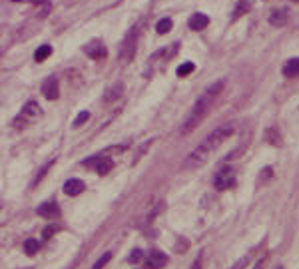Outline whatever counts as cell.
<instances>
[{
	"label": "cell",
	"instance_id": "3957f363",
	"mask_svg": "<svg viewBox=\"0 0 299 269\" xmlns=\"http://www.w3.org/2000/svg\"><path fill=\"white\" fill-rule=\"evenodd\" d=\"M214 186H216V190H220V192L234 188V186H236V172H234L230 166H228V168H222V170L216 174V178H214Z\"/></svg>",
	"mask_w": 299,
	"mask_h": 269
},
{
	"label": "cell",
	"instance_id": "7402d4cb",
	"mask_svg": "<svg viewBox=\"0 0 299 269\" xmlns=\"http://www.w3.org/2000/svg\"><path fill=\"white\" fill-rule=\"evenodd\" d=\"M88 118H90V112H80L78 118L74 120V128H80L84 122H88Z\"/></svg>",
	"mask_w": 299,
	"mask_h": 269
},
{
	"label": "cell",
	"instance_id": "6da1fadb",
	"mask_svg": "<svg viewBox=\"0 0 299 269\" xmlns=\"http://www.w3.org/2000/svg\"><path fill=\"white\" fill-rule=\"evenodd\" d=\"M234 130H236L234 124H224V126L216 128L212 134L208 136V138L186 158L184 168H186V170H198V168H202V166L212 158V154H214L230 136L234 134Z\"/></svg>",
	"mask_w": 299,
	"mask_h": 269
},
{
	"label": "cell",
	"instance_id": "5bb4252c",
	"mask_svg": "<svg viewBox=\"0 0 299 269\" xmlns=\"http://www.w3.org/2000/svg\"><path fill=\"white\" fill-rule=\"evenodd\" d=\"M50 54H52V46H48V44H42V46H40V48L34 52V60H36V62H44V60H46Z\"/></svg>",
	"mask_w": 299,
	"mask_h": 269
},
{
	"label": "cell",
	"instance_id": "30bf717a",
	"mask_svg": "<svg viewBox=\"0 0 299 269\" xmlns=\"http://www.w3.org/2000/svg\"><path fill=\"white\" fill-rule=\"evenodd\" d=\"M84 182L82 180H68L66 184H64V194L66 196H80L82 192H84Z\"/></svg>",
	"mask_w": 299,
	"mask_h": 269
},
{
	"label": "cell",
	"instance_id": "4316f807",
	"mask_svg": "<svg viewBox=\"0 0 299 269\" xmlns=\"http://www.w3.org/2000/svg\"><path fill=\"white\" fill-rule=\"evenodd\" d=\"M192 269H202V256L198 258V262L194 264V268H192Z\"/></svg>",
	"mask_w": 299,
	"mask_h": 269
},
{
	"label": "cell",
	"instance_id": "f546056e",
	"mask_svg": "<svg viewBox=\"0 0 299 269\" xmlns=\"http://www.w3.org/2000/svg\"><path fill=\"white\" fill-rule=\"evenodd\" d=\"M278 269H284V268H282V266H278Z\"/></svg>",
	"mask_w": 299,
	"mask_h": 269
},
{
	"label": "cell",
	"instance_id": "ffe728a7",
	"mask_svg": "<svg viewBox=\"0 0 299 269\" xmlns=\"http://www.w3.org/2000/svg\"><path fill=\"white\" fill-rule=\"evenodd\" d=\"M110 260H112V254L108 252V254H104V256H102V258H100V260L94 264V268H92V269H104V266H106Z\"/></svg>",
	"mask_w": 299,
	"mask_h": 269
},
{
	"label": "cell",
	"instance_id": "83f0119b",
	"mask_svg": "<svg viewBox=\"0 0 299 269\" xmlns=\"http://www.w3.org/2000/svg\"><path fill=\"white\" fill-rule=\"evenodd\" d=\"M254 269H264V262H258V264H256V268Z\"/></svg>",
	"mask_w": 299,
	"mask_h": 269
},
{
	"label": "cell",
	"instance_id": "8992f818",
	"mask_svg": "<svg viewBox=\"0 0 299 269\" xmlns=\"http://www.w3.org/2000/svg\"><path fill=\"white\" fill-rule=\"evenodd\" d=\"M166 264H168V256L164 254V252H158V250H152L148 256V269H162L166 268Z\"/></svg>",
	"mask_w": 299,
	"mask_h": 269
},
{
	"label": "cell",
	"instance_id": "ba28073f",
	"mask_svg": "<svg viewBox=\"0 0 299 269\" xmlns=\"http://www.w3.org/2000/svg\"><path fill=\"white\" fill-rule=\"evenodd\" d=\"M84 52H86L90 58H94V60H100V58L106 56V48H104L102 42H90V44L84 48Z\"/></svg>",
	"mask_w": 299,
	"mask_h": 269
},
{
	"label": "cell",
	"instance_id": "7c38bea8",
	"mask_svg": "<svg viewBox=\"0 0 299 269\" xmlns=\"http://www.w3.org/2000/svg\"><path fill=\"white\" fill-rule=\"evenodd\" d=\"M284 76L288 78H298L299 76V58H292L284 66Z\"/></svg>",
	"mask_w": 299,
	"mask_h": 269
},
{
	"label": "cell",
	"instance_id": "4fadbf2b",
	"mask_svg": "<svg viewBox=\"0 0 299 269\" xmlns=\"http://www.w3.org/2000/svg\"><path fill=\"white\" fill-rule=\"evenodd\" d=\"M288 22V10H274L272 16H270V24L272 26H284Z\"/></svg>",
	"mask_w": 299,
	"mask_h": 269
},
{
	"label": "cell",
	"instance_id": "484cf974",
	"mask_svg": "<svg viewBox=\"0 0 299 269\" xmlns=\"http://www.w3.org/2000/svg\"><path fill=\"white\" fill-rule=\"evenodd\" d=\"M52 234H54V230H52V228H46V230H44V240H48Z\"/></svg>",
	"mask_w": 299,
	"mask_h": 269
},
{
	"label": "cell",
	"instance_id": "e0dca14e",
	"mask_svg": "<svg viewBox=\"0 0 299 269\" xmlns=\"http://www.w3.org/2000/svg\"><path fill=\"white\" fill-rule=\"evenodd\" d=\"M122 90H124V86L122 84H116L108 94H106V100L108 102H112V100H116V98H120V94H122Z\"/></svg>",
	"mask_w": 299,
	"mask_h": 269
},
{
	"label": "cell",
	"instance_id": "44dd1931",
	"mask_svg": "<svg viewBox=\"0 0 299 269\" xmlns=\"http://www.w3.org/2000/svg\"><path fill=\"white\" fill-rule=\"evenodd\" d=\"M248 0H240V4H238V8H236V14H234V20L236 18H240L242 14H246V10H248Z\"/></svg>",
	"mask_w": 299,
	"mask_h": 269
},
{
	"label": "cell",
	"instance_id": "2e32d148",
	"mask_svg": "<svg viewBox=\"0 0 299 269\" xmlns=\"http://www.w3.org/2000/svg\"><path fill=\"white\" fill-rule=\"evenodd\" d=\"M156 30H158V34H168V32L172 30V20H170V18L160 20V22L156 24Z\"/></svg>",
	"mask_w": 299,
	"mask_h": 269
},
{
	"label": "cell",
	"instance_id": "7a4b0ae2",
	"mask_svg": "<svg viewBox=\"0 0 299 269\" xmlns=\"http://www.w3.org/2000/svg\"><path fill=\"white\" fill-rule=\"evenodd\" d=\"M224 90V80H220V82H216V84H212L200 98H198V102L194 104V108H192V112H190V116L186 118V122L182 124V128H180V134L182 136H188L192 134L202 122H204V118L210 114V110H212V106H214V102H216V98L220 96V92Z\"/></svg>",
	"mask_w": 299,
	"mask_h": 269
},
{
	"label": "cell",
	"instance_id": "f1b7e54d",
	"mask_svg": "<svg viewBox=\"0 0 299 269\" xmlns=\"http://www.w3.org/2000/svg\"><path fill=\"white\" fill-rule=\"evenodd\" d=\"M12 2H22V0H12Z\"/></svg>",
	"mask_w": 299,
	"mask_h": 269
},
{
	"label": "cell",
	"instance_id": "277c9868",
	"mask_svg": "<svg viewBox=\"0 0 299 269\" xmlns=\"http://www.w3.org/2000/svg\"><path fill=\"white\" fill-rule=\"evenodd\" d=\"M40 116V106L36 102H28L24 106V110L20 112V116L16 118V126H26V124H32L36 118Z\"/></svg>",
	"mask_w": 299,
	"mask_h": 269
},
{
	"label": "cell",
	"instance_id": "52a82bcc",
	"mask_svg": "<svg viewBox=\"0 0 299 269\" xmlns=\"http://www.w3.org/2000/svg\"><path fill=\"white\" fill-rule=\"evenodd\" d=\"M36 214L42 216V218H58L60 216V208H58L56 202H44V204L38 206Z\"/></svg>",
	"mask_w": 299,
	"mask_h": 269
},
{
	"label": "cell",
	"instance_id": "8fae6325",
	"mask_svg": "<svg viewBox=\"0 0 299 269\" xmlns=\"http://www.w3.org/2000/svg\"><path fill=\"white\" fill-rule=\"evenodd\" d=\"M42 92L48 100H56L58 98V80L56 78H48L42 86Z\"/></svg>",
	"mask_w": 299,
	"mask_h": 269
},
{
	"label": "cell",
	"instance_id": "4dcf8cb0",
	"mask_svg": "<svg viewBox=\"0 0 299 269\" xmlns=\"http://www.w3.org/2000/svg\"><path fill=\"white\" fill-rule=\"evenodd\" d=\"M294 2H299V0H294Z\"/></svg>",
	"mask_w": 299,
	"mask_h": 269
},
{
	"label": "cell",
	"instance_id": "ac0fdd59",
	"mask_svg": "<svg viewBox=\"0 0 299 269\" xmlns=\"http://www.w3.org/2000/svg\"><path fill=\"white\" fill-rule=\"evenodd\" d=\"M268 142L272 144V146H282V138H280V132L278 130H268Z\"/></svg>",
	"mask_w": 299,
	"mask_h": 269
},
{
	"label": "cell",
	"instance_id": "5b68a950",
	"mask_svg": "<svg viewBox=\"0 0 299 269\" xmlns=\"http://www.w3.org/2000/svg\"><path fill=\"white\" fill-rule=\"evenodd\" d=\"M84 164H86V166H96V172H98L100 176H104V174H108V172L112 170V166H114V162H112L110 158H102V156H96V158H90V160H86Z\"/></svg>",
	"mask_w": 299,
	"mask_h": 269
},
{
	"label": "cell",
	"instance_id": "d6986e66",
	"mask_svg": "<svg viewBox=\"0 0 299 269\" xmlns=\"http://www.w3.org/2000/svg\"><path fill=\"white\" fill-rule=\"evenodd\" d=\"M194 70H196V66H194L192 62H186V64H182V66L178 68V76H182V78H184V76H188V74H192Z\"/></svg>",
	"mask_w": 299,
	"mask_h": 269
},
{
	"label": "cell",
	"instance_id": "9c48e42d",
	"mask_svg": "<svg viewBox=\"0 0 299 269\" xmlns=\"http://www.w3.org/2000/svg\"><path fill=\"white\" fill-rule=\"evenodd\" d=\"M190 28L192 30H204V28H208V24H210V18L204 14V12H196L192 18H190Z\"/></svg>",
	"mask_w": 299,
	"mask_h": 269
},
{
	"label": "cell",
	"instance_id": "9a60e30c",
	"mask_svg": "<svg viewBox=\"0 0 299 269\" xmlns=\"http://www.w3.org/2000/svg\"><path fill=\"white\" fill-rule=\"evenodd\" d=\"M38 250H40V244H38L36 240H26V242H24V252H26V256H36Z\"/></svg>",
	"mask_w": 299,
	"mask_h": 269
},
{
	"label": "cell",
	"instance_id": "cb8c5ba5",
	"mask_svg": "<svg viewBox=\"0 0 299 269\" xmlns=\"http://www.w3.org/2000/svg\"><path fill=\"white\" fill-rule=\"evenodd\" d=\"M246 266H248V258L240 260V262H238V264H236V266H234L232 269H246Z\"/></svg>",
	"mask_w": 299,
	"mask_h": 269
},
{
	"label": "cell",
	"instance_id": "d4e9b609",
	"mask_svg": "<svg viewBox=\"0 0 299 269\" xmlns=\"http://www.w3.org/2000/svg\"><path fill=\"white\" fill-rule=\"evenodd\" d=\"M268 178H272V168H266V170H264V174H262V178H260V184H262L264 180H268Z\"/></svg>",
	"mask_w": 299,
	"mask_h": 269
},
{
	"label": "cell",
	"instance_id": "603a6c76",
	"mask_svg": "<svg viewBox=\"0 0 299 269\" xmlns=\"http://www.w3.org/2000/svg\"><path fill=\"white\" fill-rule=\"evenodd\" d=\"M142 260V252L140 250H134V254L130 256V264H138Z\"/></svg>",
	"mask_w": 299,
	"mask_h": 269
}]
</instances>
